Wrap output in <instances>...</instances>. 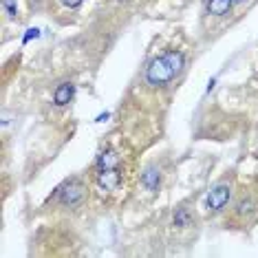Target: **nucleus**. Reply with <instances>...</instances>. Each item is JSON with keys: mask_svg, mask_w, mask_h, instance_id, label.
Masks as SVG:
<instances>
[{"mask_svg": "<svg viewBox=\"0 0 258 258\" xmlns=\"http://www.w3.org/2000/svg\"><path fill=\"white\" fill-rule=\"evenodd\" d=\"M185 67V55L181 51H166L163 55L155 57L144 71V82L150 89H163L168 86L174 78H179V73Z\"/></svg>", "mask_w": 258, "mask_h": 258, "instance_id": "1", "label": "nucleus"}, {"mask_svg": "<svg viewBox=\"0 0 258 258\" xmlns=\"http://www.w3.org/2000/svg\"><path fill=\"white\" fill-rule=\"evenodd\" d=\"M86 199H89V185L82 177H71L69 181H64L53 195V201L60 203L62 208H80Z\"/></svg>", "mask_w": 258, "mask_h": 258, "instance_id": "2", "label": "nucleus"}, {"mask_svg": "<svg viewBox=\"0 0 258 258\" xmlns=\"http://www.w3.org/2000/svg\"><path fill=\"white\" fill-rule=\"evenodd\" d=\"M256 219H258V183L240 192L232 210V223L249 225Z\"/></svg>", "mask_w": 258, "mask_h": 258, "instance_id": "3", "label": "nucleus"}, {"mask_svg": "<svg viewBox=\"0 0 258 258\" xmlns=\"http://www.w3.org/2000/svg\"><path fill=\"white\" fill-rule=\"evenodd\" d=\"M232 195H234V183H232V179H223L221 183H216L212 190L208 192V197H205V210H208L210 214L223 212V210L230 205Z\"/></svg>", "mask_w": 258, "mask_h": 258, "instance_id": "4", "label": "nucleus"}, {"mask_svg": "<svg viewBox=\"0 0 258 258\" xmlns=\"http://www.w3.org/2000/svg\"><path fill=\"white\" fill-rule=\"evenodd\" d=\"M124 181V172L121 166L115 168H95V183L102 192H117Z\"/></svg>", "mask_w": 258, "mask_h": 258, "instance_id": "5", "label": "nucleus"}, {"mask_svg": "<svg viewBox=\"0 0 258 258\" xmlns=\"http://www.w3.org/2000/svg\"><path fill=\"white\" fill-rule=\"evenodd\" d=\"M73 97H75V84H71V82H62L53 93L55 106H67L69 102H73Z\"/></svg>", "mask_w": 258, "mask_h": 258, "instance_id": "6", "label": "nucleus"}, {"mask_svg": "<svg viewBox=\"0 0 258 258\" xmlns=\"http://www.w3.org/2000/svg\"><path fill=\"white\" fill-rule=\"evenodd\" d=\"M142 185L146 187V190H150V192H157L159 190V185H161V172L157 168H146L144 172H142Z\"/></svg>", "mask_w": 258, "mask_h": 258, "instance_id": "7", "label": "nucleus"}, {"mask_svg": "<svg viewBox=\"0 0 258 258\" xmlns=\"http://www.w3.org/2000/svg\"><path fill=\"white\" fill-rule=\"evenodd\" d=\"M234 0H208V14L210 16H216V18H223V16L230 14Z\"/></svg>", "mask_w": 258, "mask_h": 258, "instance_id": "8", "label": "nucleus"}, {"mask_svg": "<svg viewBox=\"0 0 258 258\" xmlns=\"http://www.w3.org/2000/svg\"><path fill=\"white\" fill-rule=\"evenodd\" d=\"M172 223L177 227H187V225H192V214L187 212V208H179L172 216Z\"/></svg>", "mask_w": 258, "mask_h": 258, "instance_id": "9", "label": "nucleus"}, {"mask_svg": "<svg viewBox=\"0 0 258 258\" xmlns=\"http://www.w3.org/2000/svg\"><path fill=\"white\" fill-rule=\"evenodd\" d=\"M82 3H84V0H62V5L64 7H69V9H78Z\"/></svg>", "mask_w": 258, "mask_h": 258, "instance_id": "10", "label": "nucleus"}, {"mask_svg": "<svg viewBox=\"0 0 258 258\" xmlns=\"http://www.w3.org/2000/svg\"><path fill=\"white\" fill-rule=\"evenodd\" d=\"M5 7H7V11H9V16H11V18H14L16 14H18V11H16V7H14V5H11V0H5Z\"/></svg>", "mask_w": 258, "mask_h": 258, "instance_id": "11", "label": "nucleus"}, {"mask_svg": "<svg viewBox=\"0 0 258 258\" xmlns=\"http://www.w3.org/2000/svg\"><path fill=\"white\" fill-rule=\"evenodd\" d=\"M234 3H243V0H234Z\"/></svg>", "mask_w": 258, "mask_h": 258, "instance_id": "12", "label": "nucleus"}]
</instances>
